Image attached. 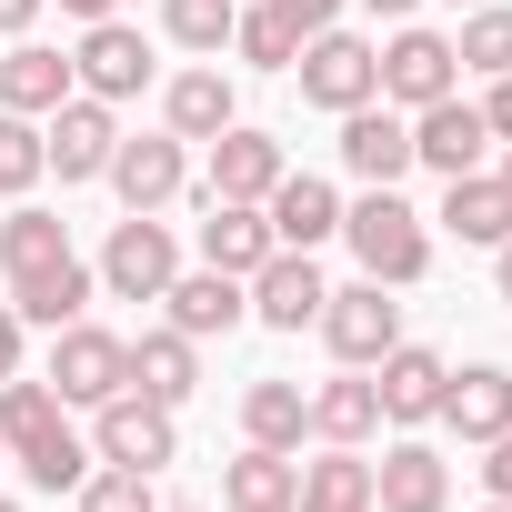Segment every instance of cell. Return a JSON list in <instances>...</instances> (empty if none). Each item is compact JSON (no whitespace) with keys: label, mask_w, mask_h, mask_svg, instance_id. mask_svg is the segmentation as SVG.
<instances>
[{"label":"cell","mask_w":512,"mask_h":512,"mask_svg":"<svg viewBox=\"0 0 512 512\" xmlns=\"http://www.w3.org/2000/svg\"><path fill=\"white\" fill-rule=\"evenodd\" d=\"M342 241H352L362 282H382V292H412V282L432 272V231H422V211H412L402 191H362V201L342 211Z\"/></svg>","instance_id":"6da1fadb"},{"label":"cell","mask_w":512,"mask_h":512,"mask_svg":"<svg viewBox=\"0 0 512 512\" xmlns=\"http://www.w3.org/2000/svg\"><path fill=\"white\" fill-rule=\"evenodd\" d=\"M292 71H302V101H322V111H362V101H382V51H372L362 31H342V21L312 31Z\"/></svg>","instance_id":"7a4b0ae2"},{"label":"cell","mask_w":512,"mask_h":512,"mask_svg":"<svg viewBox=\"0 0 512 512\" xmlns=\"http://www.w3.org/2000/svg\"><path fill=\"white\" fill-rule=\"evenodd\" d=\"M51 392L81 402V412H101L111 392H131V342L101 332V322H61L51 332Z\"/></svg>","instance_id":"3957f363"},{"label":"cell","mask_w":512,"mask_h":512,"mask_svg":"<svg viewBox=\"0 0 512 512\" xmlns=\"http://www.w3.org/2000/svg\"><path fill=\"white\" fill-rule=\"evenodd\" d=\"M171 272H181V241H171V221H161V211L111 221V251H101V292H111V302H161V292H171Z\"/></svg>","instance_id":"277c9868"},{"label":"cell","mask_w":512,"mask_h":512,"mask_svg":"<svg viewBox=\"0 0 512 512\" xmlns=\"http://www.w3.org/2000/svg\"><path fill=\"white\" fill-rule=\"evenodd\" d=\"M181 452V422L161 412V402H141V392H111L101 412H91V462H121V472H161Z\"/></svg>","instance_id":"5b68a950"},{"label":"cell","mask_w":512,"mask_h":512,"mask_svg":"<svg viewBox=\"0 0 512 512\" xmlns=\"http://www.w3.org/2000/svg\"><path fill=\"white\" fill-rule=\"evenodd\" d=\"M482 151H492V121H482V101L442 91V101H422V111H412V171H442V181H462V171H482Z\"/></svg>","instance_id":"8992f818"},{"label":"cell","mask_w":512,"mask_h":512,"mask_svg":"<svg viewBox=\"0 0 512 512\" xmlns=\"http://www.w3.org/2000/svg\"><path fill=\"white\" fill-rule=\"evenodd\" d=\"M71 81H81L91 101H111V111H121L131 91H151V41H141L121 11H111V21H91V31H81V51H71Z\"/></svg>","instance_id":"52a82bcc"},{"label":"cell","mask_w":512,"mask_h":512,"mask_svg":"<svg viewBox=\"0 0 512 512\" xmlns=\"http://www.w3.org/2000/svg\"><path fill=\"white\" fill-rule=\"evenodd\" d=\"M322 342L352 362V372H372L392 342H402V302L382 292V282H352V292H322Z\"/></svg>","instance_id":"ba28073f"},{"label":"cell","mask_w":512,"mask_h":512,"mask_svg":"<svg viewBox=\"0 0 512 512\" xmlns=\"http://www.w3.org/2000/svg\"><path fill=\"white\" fill-rule=\"evenodd\" d=\"M442 91H462L452 41L402 21V31H392V51H382V101H392V111H422V101H442Z\"/></svg>","instance_id":"9c48e42d"},{"label":"cell","mask_w":512,"mask_h":512,"mask_svg":"<svg viewBox=\"0 0 512 512\" xmlns=\"http://www.w3.org/2000/svg\"><path fill=\"white\" fill-rule=\"evenodd\" d=\"M131 211H171L181 191H191V161H181V141L171 131H141V141H111V171H101Z\"/></svg>","instance_id":"30bf717a"},{"label":"cell","mask_w":512,"mask_h":512,"mask_svg":"<svg viewBox=\"0 0 512 512\" xmlns=\"http://www.w3.org/2000/svg\"><path fill=\"white\" fill-rule=\"evenodd\" d=\"M111 141H121V121H111V101H91V91H71V101L51 111V131H41V151H51L61 181H101V171H111Z\"/></svg>","instance_id":"8fae6325"},{"label":"cell","mask_w":512,"mask_h":512,"mask_svg":"<svg viewBox=\"0 0 512 512\" xmlns=\"http://www.w3.org/2000/svg\"><path fill=\"white\" fill-rule=\"evenodd\" d=\"M342 161H352L372 191H402V171H412V111H392V101L342 111Z\"/></svg>","instance_id":"7c38bea8"},{"label":"cell","mask_w":512,"mask_h":512,"mask_svg":"<svg viewBox=\"0 0 512 512\" xmlns=\"http://www.w3.org/2000/svg\"><path fill=\"white\" fill-rule=\"evenodd\" d=\"M251 292V322H272V332H302V322H322V272H312V251H272V262L262 272H251L241 282Z\"/></svg>","instance_id":"4fadbf2b"},{"label":"cell","mask_w":512,"mask_h":512,"mask_svg":"<svg viewBox=\"0 0 512 512\" xmlns=\"http://www.w3.org/2000/svg\"><path fill=\"white\" fill-rule=\"evenodd\" d=\"M442 382H452V362H442V352H422V342H392V352L372 362L382 422H432V412H442Z\"/></svg>","instance_id":"5bb4252c"},{"label":"cell","mask_w":512,"mask_h":512,"mask_svg":"<svg viewBox=\"0 0 512 512\" xmlns=\"http://www.w3.org/2000/svg\"><path fill=\"white\" fill-rule=\"evenodd\" d=\"M452 502V462L432 442H392L372 462V512H442Z\"/></svg>","instance_id":"9a60e30c"},{"label":"cell","mask_w":512,"mask_h":512,"mask_svg":"<svg viewBox=\"0 0 512 512\" xmlns=\"http://www.w3.org/2000/svg\"><path fill=\"white\" fill-rule=\"evenodd\" d=\"M432 422H452V432H462V442L482 452L492 432H512V372H502V362H472V372H452V382H442V412H432Z\"/></svg>","instance_id":"2e32d148"},{"label":"cell","mask_w":512,"mask_h":512,"mask_svg":"<svg viewBox=\"0 0 512 512\" xmlns=\"http://www.w3.org/2000/svg\"><path fill=\"white\" fill-rule=\"evenodd\" d=\"M282 171H292V161H282L272 131H241V121H231V131L211 141V201H272Z\"/></svg>","instance_id":"e0dca14e"},{"label":"cell","mask_w":512,"mask_h":512,"mask_svg":"<svg viewBox=\"0 0 512 512\" xmlns=\"http://www.w3.org/2000/svg\"><path fill=\"white\" fill-rule=\"evenodd\" d=\"M272 221H262V201H211V221H201V262L211 272H231V282H251V272H262L272 262Z\"/></svg>","instance_id":"ac0fdd59"},{"label":"cell","mask_w":512,"mask_h":512,"mask_svg":"<svg viewBox=\"0 0 512 512\" xmlns=\"http://www.w3.org/2000/svg\"><path fill=\"white\" fill-rule=\"evenodd\" d=\"M262 221H272V241H282V251H312V241H332V231H342V201H332V181L282 171V181H272V201H262Z\"/></svg>","instance_id":"d6986e66"},{"label":"cell","mask_w":512,"mask_h":512,"mask_svg":"<svg viewBox=\"0 0 512 512\" xmlns=\"http://www.w3.org/2000/svg\"><path fill=\"white\" fill-rule=\"evenodd\" d=\"M161 302H171V332H191V342H211V332L251 322V292H241L231 272H211V262H201V272H171V292H161Z\"/></svg>","instance_id":"ffe728a7"},{"label":"cell","mask_w":512,"mask_h":512,"mask_svg":"<svg viewBox=\"0 0 512 512\" xmlns=\"http://www.w3.org/2000/svg\"><path fill=\"white\" fill-rule=\"evenodd\" d=\"M452 241H472V251H502L512 241V191L492 181V171H462V181H442V211H432Z\"/></svg>","instance_id":"44dd1931"},{"label":"cell","mask_w":512,"mask_h":512,"mask_svg":"<svg viewBox=\"0 0 512 512\" xmlns=\"http://www.w3.org/2000/svg\"><path fill=\"white\" fill-rule=\"evenodd\" d=\"M101 292V272L81 262H51V272H31V282H11V312H21V332H61V322H81V302Z\"/></svg>","instance_id":"7402d4cb"},{"label":"cell","mask_w":512,"mask_h":512,"mask_svg":"<svg viewBox=\"0 0 512 512\" xmlns=\"http://www.w3.org/2000/svg\"><path fill=\"white\" fill-rule=\"evenodd\" d=\"M131 392L161 402V412H181V402L201 392V352H191V332H141V342H131Z\"/></svg>","instance_id":"603a6c76"},{"label":"cell","mask_w":512,"mask_h":512,"mask_svg":"<svg viewBox=\"0 0 512 512\" xmlns=\"http://www.w3.org/2000/svg\"><path fill=\"white\" fill-rule=\"evenodd\" d=\"M81 81H71V61L61 51H41V41H11V61H0V111H21V121H41V111H61Z\"/></svg>","instance_id":"cb8c5ba5"},{"label":"cell","mask_w":512,"mask_h":512,"mask_svg":"<svg viewBox=\"0 0 512 512\" xmlns=\"http://www.w3.org/2000/svg\"><path fill=\"white\" fill-rule=\"evenodd\" d=\"M161 121H171V141H221V131L241 121V101H231V81L201 61V71H181V81L161 91Z\"/></svg>","instance_id":"d4e9b609"},{"label":"cell","mask_w":512,"mask_h":512,"mask_svg":"<svg viewBox=\"0 0 512 512\" xmlns=\"http://www.w3.org/2000/svg\"><path fill=\"white\" fill-rule=\"evenodd\" d=\"M292 492H302V462L272 452V442H251V452L221 472V502H231V512H292Z\"/></svg>","instance_id":"484cf974"},{"label":"cell","mask_w":512,"mask_h":512,"mask_svg":"<svg viewBox=\"0 0 512 512\" xmlns=\"http://www.w3.org/2000/svg\"><path fill=\"white\" fill-rule=\"evenodd\" d=\"M312 432H322V442H372V432H382V392H372V372L342 362V372L312 392Z\"/></svg>","instance_id":"4316f807"},{"label":"cell","mask_w":512,"mask_h":512,"mask_svg":"<svg viewBox=\"0 0 512 512\" xmlns=\"http://www.w3.org/2000/svg\"><path fill=\"white\" fill-rule=\"evenodd\" d=\"M292 512H372V462H362L352 442H332L322 462H302V492H292Z\"/></svg>","instance_id":"83f0119b"},{"label":"cell","mask_w":512,"mask_h":512,"mask_svg":"<svg viewBox=\"0 0 512 512\" xmlns=\"http://www.w3.org/2000/svg\"><path fill=\"white\" fill-rule=\"evenodd\" d=\"M61 392L51 382H31V372H11V382H0V452H31V442H51L61 432Z\"/></svg>","instance_id":"f1b7e54d"},{"label":"cell","mask_w":512,"mask_h":512,"mask_svg":"<svg viewBox=\"0 0 512 512\" xmlns=\"http://www.w3.org/2000/svg\"><path fill=\"white\" fill-rule=\"evenodd\" d=\"M241 432L272 442V452H292V442L312 432V392H302V382H251V392H241Z\"/></svg>","instance_id":"f546056e"},{"label":"cell","mask_w":512,"mask_h":512,"mask_svg":"<svg viewBox=\"0 0 512 512\" xmlns=\"http://www.w3.org/2000/svg\"><path fill=\"white\" fill-rule=\"evenodd\" d=\"M51 262H71V231L51 221V211H11V221H0V272H11V282H31V272H51Z\"/></svg>","instance_id":"4dcf8cb0"},{"label":"cell","mask_w":512,"mask_h":512,"mask_svg":"<svg viewBox=\"0 0 512 512\" xmlns=\"http://www.w3.org/2000/svg\"><path fill=\"white\" fill-rule=\"evenodd\" d=\"M231 51H241L251 71H292V61H302V31L272 11V0H251V11L231 21Z\"/></svg>","instance_id":"1f68e13d"},{"label":"cell","mask_w":512,"mask_h":512,"mask_svg":"<svg viewBox=\"0 0 512 512\" xmlns=\"http://www.w3.org/2000/svg\"><path fill=\"white\" fill-rule=\"evenodd\" d=\"M452 61L482 71V81H502V71H512V11H492V0H482V11L452 31Z\"/></svg>","instance_id":"d6a6232c"},{"label":"cell","mask_w":512,"mask_h":512,"mask_svg":"<svg viewBox=\"0 0 512 512\" xmlns=\"http://www.w3.org/2000/svg\"><path fill=\"white\" fill-rule=\"evenodd\" d=\"M21 472H31L41 492H81V482H91V442H81V432L61 422L51 442H31V452H21Z\"/></svg>","instance_id":"836d02e7"},{"label":"cell","mask_w":512,"mask_h":512,"mask_svg":"<svg viewBox=\"0 0 512 512\" xmlns=\"http://www.w3.org/2000/svg\"><path fill=\"white\" fill-rule=\"evenodd\" d=\"M231 21H241V0H161V31H171L181 51H221Z\"/></svg>","instance_id":"e575fe53"},{"label":"cell","mask_w":512,"mask_h":512,"mask_svg":"<svg viewBox=\"0 0 512 512\" xmlns=\"http://www.w3.org/2000/svg\"><path fill=\"white\" fill-rule=\"evenodd\" d=\"M41 171H51V151H41V131H31L21 111H0V191L21 201V191H31Z\"/></svg>","instance_id":"d590c367"},{"label":"cell","mask_w":512,"mask_h":512,"mask_svg":"<svg viewBox=\"0 0 512 512\" xmlns=\"http://www.w3.org/2000/svg\"><path fill=\"white\" fill-rule=\"evenodd\" d=\"M81 512H161V502H151V472H121L111 462V472L81 482Z\"/></svg>","instance_id":"8d00e7d4"},{"label":"cell","mask_w":512,"mask_h":512,"mask_svg":"<svg viewBox=\"0 0 512 512\" xmlns=\"http://www.w3.org/2000/svg\"><path fill=\"white\" fill-rule=\"evenodd\" d=\"M482 492H492V502H512V432H492V442H482Z\"/></svg>","instance_id":"74e56055"},{"label":"cell","mask_w":512,"mask_h":512,"mask_svg":"<svg viewBox=\"0 0 512 512\" xmlns=\"http://www.w3.org/2000/svg\"><path fill=\"white\" fill-rule=\"evenodd\" d=\"M272 11H282V21L312 41V31H332V11H342V0H272Z\"/></svg>","instance_id":"f35d334b"},{"label":"cell","mask_w":512,"mask_h":512,"mask_svg":"<svg viewBox=\"0 0 512 512\" xmlns=\"http://www.w3.org/2000/svg\"><path fill=\"white\" fill-rule=\"evenodd\" d=\"M482 121H492V141H512V71L492 81V101H482Z\"/></svg>","instance_id":"ab89813d"},{"label":"cell","mask_w":512,"mask_h":512,"mask_svg":"<svg viewBox=\"0 0 512 512\" xmlns=\"http://www.w3.org/2000/svg\"><path fill=\"white\" fill-rule=\"evenodd\" d=\"M11 372H21V312L0 302V382H11Z\"/></svg>","instance_id":"60d3db41"},{"label":"cell","mask_w":512,"mask_h":512,"mask_svg":"<svg viewBox=\"0 0 512 512\" xmlns=\"http://www.w3.org/2000/svg\"><path fill=\"white\" fill-rule=\"evenodd\" d=\"M31 21H41V0H0V41H21Z\"/></svg>","instance_id":"b9f144b4"},{"label":"cell","mask_w":512,"mask_h":512,"mask_svg":"<svg viewBox=\"0 0 512 512\" xmlns=\"http://www.w3.org/2000/svg\"><path fill=\"white\" fill-rule=\"evenodd\" d=\"M61 11H71V21H111V11H121V0H61Z\"/></svg>","instance_id":"7bdbcfd3"},{"label":"cell","mask_w":512,"mask_h":512,"mask_svg":"<svg viewBox=\"0 0 512 512\" xmlns=\"http://www.w3.org/2000/svg\"><path fill=\"white\" fill-rule=\"evenodd\" d=\"M362 11H382V21H412V11H422V0H362Z\"/></svg>","instance_id":"ee69618b"},{"label":"cell","mask_w":512,"mask_h":512,"mask_svg":"<svg viewBox=\"0 0 512 512\" xmlns=\"http://www.w3.org/2000/svg\"><path fill=\"white\" fill-rule=\"evenodd\" d=\"M492 282H502V302H512V241H502V251H492Z\"/></svg>","instance_id":"f6af8a7d"},{"label":"cell","mask_w":512,"mask_h":512,"mask_svg":"<svg viewBox=\"0 0 512 512\" xmlns=\"http://www.w3.org/2000/svg\"><path fill=\"white\" fill-rule=\"evenodd\" d=\"M492 181H502V191H512V151H502V171H492Z\"/></svg>","instance_id":"bcb514c9"},{"label":"cell","mask_w":512,"mask_h":512,"mask_svg":"<svg viewBox=\"0 0 512 512\" xmlns=\"http://www.w3.org/2000/svg\"><path fill=\"white\" fill-rule=\"evenodd\" d=\"M452 11H482V0H452Z\"/></svg>","instance_id":"7dc6e473"},{"label":"cell","mask_w":512,"mask_h":512,"mask_svg":"<svg viewBox=\"0 0 512 512\" xmlns=\"http://www.w3.org/2000/svg\"><path fill=\"white\" fill-rule=\"evenodd\" d=\"M0 512H21V502H11V492H0Z\"/></svg>","instance_id":"c3c4849f"},{"label":"cell","mask_w":512,"mask_h":512,"mask_svg":"<svg viewBox=\"0 0 512 512\" xmlns=\"http://www.w3.org/2000/svg\"><path fill=\"white\" fill-rule=\"evenodd\" d=\"M482 512H512V502H482Z\"/></svg>","instance_id":"681fc988"}]
</instances>
